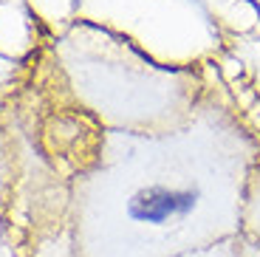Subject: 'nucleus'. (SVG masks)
<instances>
[{"label":"nucleus","instance_id":"f257e3e1","mask_svg":"<svg viewBox=\"0 0 260 257\" xmlns=\"http://www.w3.org/2000/svg\"><path fill=\"white\" fill-rule=\"evenodd\" d=\"M254 139L207 105L113 170L85 212L88 257H184L243 232Z\"/></svg>","mask_w":260,"mask_h":257},{"label":"nucleus","instance_id":"f03ea898","mask_svg":"<svg viewBox=\"0 0 260 257\" xmlns=\"http://www.w3.org/2000/svg\"><path fill=\"white\" fill-rule=\"evenodd\" d=\"M243 235L260 249V164L254 167V175L249 181L246 209H243Z\"/></svg>","mask_w":260,"mask_h":257},{"label":"nucleus","instance_id":"7ed1b4c3","mask_svg":"<svg viewBox=\"0 0 260 257\" xmlns=\"http://www.w3.org/2000/svg\"><path fill=\"white\" fill-rule=\"evenodd\" d=\"M257 254V246L246 238V235H238V238H229L221 240L215 246H207V249H198L192 254H184V257H254Z\"/></svg>","mask_w":260,"mask_h":257}]
</instances>
